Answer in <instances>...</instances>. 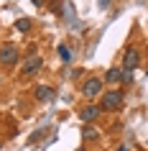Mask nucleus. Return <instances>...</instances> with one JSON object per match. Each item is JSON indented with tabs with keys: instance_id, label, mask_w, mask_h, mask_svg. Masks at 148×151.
<instances>
[{
	"instance_id": "f257e3e1",
	"label": "nucleus",
	"mask_w": 148,
	"mask_h": 151,
	"mask_svg": "<svg viewBox=\"0 0 148 151\" xmlns=\"http://www.w3.org/2000/svg\"><path fill=\"white\" fill-rule=\"evenodd\" d=\"M120 105H123V92H115L112 90V92H105L102 95V103H100L102 110H117Z\"/></svg>"
},
{
	"instance_id": "f03ea898",
	"label": "nucleus",
	"mask_w": 148,
	"mask_h": 151,
	"mask_svg": "<svg viewBox=\"0 0 148 151\" xmlns=\"http://www.w3.org/2000/svg\"><path fill=\"white\" fill-rule=\"evenodd\" d=\"M138 62H140V54L135 51V49H128V51H125V56H123V67H125V72L135 69V67H138Z\"/></svg>"
},
{
	"instance_id": "7ed1b4c3",
	"label": "nucleus",
	"mask_w": 148,
	"mask_h": 151,
	"mask_svg": "<svg viewBox=\"0 0 148 151\" xmlns=\"http://www.w3.org/2000/svg\"><path fill=\"white\" fill-rule=\"evenodd\" d=\"M16 62H18V49L13 44H8L0 51V64H16Z\"/></svg>"
},
{
	"instance_id": "20e7f679",
	"label": "nucleus",
	"mask_w": 148,
	"mask_h": 151,
	"mask_svg": "<svg viewBox=\"0 0 148 151\" xmlns=\"http://www.w3.org/2000/svg\"><path fill=\"white\" fill-rule=\"evenodd\" d=\"M100 90H102V82H100V80H94V77H92V80H87V82H84V87H82V92H84L87 97H94V95H100Z\"/></svg>"
},
{
	"instance_id": "39448f33",
	"label": "nucleus",
	"mask_w": 148,
	"mask_h": 151,
	"mask_svg": "<svg viewBox=\"0 0 148 151\" xmlns=\"http://www.w3.org/2000/svg\"><path fill=\"white\" fill-rule=\"evenodd\" d=\"M100 110H102L100 105H87L84 110L79 113V118L84 120V123H89V120H94V118H97V115H100Z\"/></svg>"
},
{
	"instance_id": "423d86ee",
	"label": "nucleus",
	"mask_w": 148,
	"mask_h": 151,
	"mask_svg": "<svg viewBox=\"0 0 148 151\" xmlns=\"http://www.w3.org/2000/svg\"><path fill=\"white\" fill-rule=\"evenodd\" d=\"M41 59L39 56H33V59H28V62H26V67H23V74H28V77H31V74H36V72L41 69Z\"/></svg>"
},
{
	"instance_id": "0eeeda50",
	"label": "nucleus",
	"mask_w": 148,
	"mask_h": 151,
	"mask_svg": "<svg viewBox=\"0 0 148 151\" xmlns=\"http://www.w3.org/2000/svg\"><path fill=\"white\" fill-rule=\"evenodd\" d=\"M51 97H54V87H49V85H39L36 87V100L44 103V100H51Z\"/></svg>"
},
{
	"instance_id": "6e6552de",
	"label": "nucleus",
	"mask_w": 148,
	"mask_h": 151,
	"mask_svg": "<svg viewBox=\"0 0 148 151\" xmlns=\"http://www.w3.org/2000/svg\"><path fill=\"white\" fill-rule=\"evenodd\" d=\"M56 51H59V56H61V62H66V64L71 62V51L64 46V44H59V46H56Z\"/></svg>"
},
{
	"instance_id": "1a4fd4ad",
	"label": "nucleus",
	"mask_w": 148,
	"mask_h": 151,
	"mask_svg": "<svg viewBox=\"0 0 148 151\" xmlns=\"http://www.w3.org/2000/svg\"><path fill=\"white\" fill-rule=\"evenodd\" d=\"M16 28H18V31H28V28H31V18H18Z\"/></svg>"
},
{
	"instance_id": "9d476101",
	"label": "nucleus",
	"mask_w": 148,
	"mask_h": 151,
	"mask_svg": "<svg viewBox=\"0 0 148 151\" xmlns=\"http://www.w3.org/2000/svg\"><path fill=\"white\" fill-rule=\"evenodd\" d=\"M120 80H123V72L120 69H110L107 72V82H120Z\"/></svg>"
},
{
	"instance_id": "9b49d317",
	"label": "nucleus",
	"mask_w": 148,
	"mask_h": 151,
	"mask_svg": "<svg viewBox=\"0 0 148 151\" xmlns=\"http://www.w3.org/2000/svg\"><path fill=\"white\" fill-rule=\"evenodd\" d=\"M84 138H97V131L94 128H84Z\"/></svg>"
},
{
	"instance_id": "f8f14e48",
	"label": "nucleus",
	"mask_w": 148,
	"mask_h": 151,
	"mask_svg": "<svg viewBox=\"0 0 148 151\" xmlns=\"http://www.w3.org/2000/svg\"><path fill=\"white\" fill-rule=\"evenodd\" d=\"M110 3H112V0H100V8H107Z\"/></svg>"
},
{
	"instance_id": "ddd939ff",
	"label": "nucleus",
	"mask_w": 148,
	"mask_h": 151,
	"mask_svg": "<svg viewBox=\"0 0 148 151\" xmlns=\"http://www.w3.org/2000/svg\"><path fill=\"white\" fill-rule=\"evenodd\" d=\"M33 5H44V0H31Z\"/></svg>"
},
{
	"instance_id": "4468645a",
	"label": "nucleus",
	"mask_w": 148,
	"mask_h": 151,
	"mask_svg": "<svg viewBox=\"0 0 148 151\" xmlns=\"http://www.w3.org/2000/svg\"><path fill=\"white\" fill-rule=\"evenodd\" d=\"M117 151H128V146H120V149H117Z\"/></svg>"
},
{
	"instance_id": "2eb2a0df",
	"label": "nucleus",
	"mask_w": 148,
	"mask_h": 151,
	"mask_svg": "<svg viewBox=\"0 0 148 151\" xmlns=\"http://www.w3.org/2000/svg\"><path fill=\"white\" fill-rule=\"evenodd\" d=\"M77 151H87V149H77Z\"/></svg>"
}]
</instances>
